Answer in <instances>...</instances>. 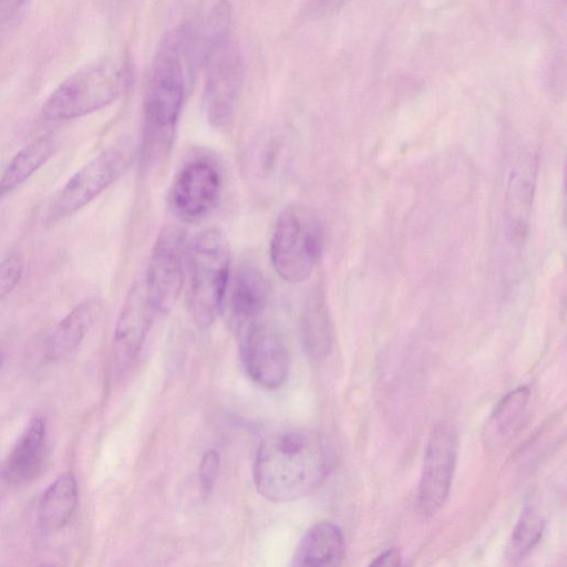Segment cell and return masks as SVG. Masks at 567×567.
Listing matches in <instances>:
<instances>
[{"mask_svg":"<svg viewBox=\"0 0 567 567\" xmlns=\"http://www.w3.org/2000/svg\"><path fill=\"white\" fill-rule=\"evenodd\" d=\"M192 25L172 29L158 44L150 64L144 100L141 161L147 168L169 155L184 100L193 80L197 50Z\"/></svg>","mask_w":567,"mask_h":567,"instance_id":"obj_1","label":"cell"},{"mask_svg":"<svg viewBox=\"0 0 567 567\" xmlns=\"http://www.w3.org/2000/svg\"><path fill=\"white\" fill-rule=\"evenodd\" d=\"M330 468L327 443L316 431L290 429L268 435L252 466L256 489L275 503L292 502L313 493Z\"/></svg>","mask_w":567,"mask_h":567,"instance_id":"obj_2","label":"cell"},{"mask_svg":"<svg viewBox=\"0 0 567 567\" xmlns=\"http://www.w3.org/2000/svg\"><path fill=\"white\" fill-rule=\"evenodd\" d=\"M206 82L203 109L215 128L230 123L241 91L244 63L231 32V7L218 1L210 11L205 32Z\"/></svg>","mask_w":567,"mask_h":567,"instance_id":"obj_3","label":"cell"},{"mask_svg":"<svg viewBox=\"0 0 567 567\" xmlns=\"http://www.w3.org/2000/svg\"><path fill=\"white\" fill-rule=\"evenodd\" d=\"M130 69L125 61L105 58L72 73L49 95L41 114L45 121L74 120L112 104L125 91Z\"/></svg>","mask_w":567,"mask_h":567,"instance_id":"obj_4","label":"cell"},{"mask_svg":"<svg viewBox=\"0 0 567 567\" xmlns=\"http://www.w3.org/2000/svg\"><path fill=\"white\" fill-rule=\"evenodd\" d=\"M188 306L199 327L210 326L218 316L230 270V245L219 228L198 234L188 251Z\"/></svg>","mask_w":567,"mask_h":567,"instance_id":"obj_5","label":"cell"},{"mask_svg":"<svg viewBox=\"0 0 567 567\" xmlns=\"http://www.w3.org/2000/svg\"><path fill=\"white\" fill-rule=\"evenodd\" d=\"M322 227L303 205L286 207L277 218L269 255L275 271L285 281L299 284L312 274L322 251Z\"/></svg>","mask_w":567,"mask_h":567,"instance_id":"obj_6","label":"cell"},{"mask_svg":"<svg viewBox=\"0 0 567 567\" xmlns=\"http://www.w3.org/2000/svg\"><path fill=\"white\" fill-rule=\"evenodd\" d=\"M133 157L131 142L107 147L81 167L53 199L47 215L55 223L76 213L112 185L127 168Z\"/></svg>","mask_w":567,"mask_h":567,"instance_id":"obj_7","label":"cell"},{"mask_svg":"<svg viewBox=\"0 0 567 567\" xmlns=\"http://www.w3.org/2000/svg\"><path fill=\"white\" fill-rule=\"evenodd\" d=\"M185 235L173 225L158 233L143 277L157 313L168 312L178 299L184 282Z\"/></svg>","mask_w":567,"mask_h":567,"instance_id":"obj_8","label":"cell"},{"mask_svg":"<svg viewBox=\"0 0 567 567\" xmlns=\"http://www.w3.org/2000/svg\"><path fill=\"white\" fill-rule=\"evenodd\" d=\"M221 192L220 167L213 158L199 156L179 169L172 183L168 202L182 220L195 223L217 206Z\"/></svg>","mask_w":567,"mask_h":567,"instance_id":"obj_9","label":"cell"},{"mask_svg":"<svg viewBox=\"0 0 567 567\" xmlns=\"http://www.w3.org/2000/svg\"><path fill=\"white\" fill-rule=\"evenodd\" d=\"M458 437L447 422L437 423L429 437L419 484V506L425 516L436 514L445 503L456 465Z\"/></svg>","mask_w":567,"mask_h":567,"instance_id":"obj_10","label":"cell"},{"mask_svg":"<svg viewBox=\"0 0 567 567\" xmlns=\"http://www.w3.org/2000/svg\"><path fill=\"white\" fill-rule=\"evenodd\" d=\"M246 373L258 385L276 390L287 380L289 351L284 339L270 326L254 322L246 327L240 343Z\"/></svg>","mask_w":567,"mask_h":567,"instance_id":"obj_11","label":"cell"},{"mask_svg":"<svg viewBox=\"0 0 567 567\" xmlns=\"http://www.w3.org/2000/svg\"><path fill=\"white\" fill-rule=\"evenodd\" d=\"M156 313L141 277L130 288L115 324L112 351L116 372L135 359Z\"/></svg>","mask_w":567,"mask_h":567,"instance_id":"obj_12","label":"cell"},{"mask_svg":"<svg viewBox=\"0 0 567 567\" xmlns=\"http://www.w3.org/2000/svg\"><path fill=\"white\" fill-rule=\"evenodd\" d=\"M45 442V422L37 415L28 423L7 458L3 476L9 484L24 485L39 475L44 462Z\"/></svg>","mask_w":567,"mask_h":567,"instance_id":"obj_13","label":"cell"},{"mask_svg":"<svg viewBox=\"0 0 567 567\" xmlns=\"http://www.w3.org/2000/svg\"><path fill=\"white\" fill-rule=\"evenodd\" d=\"M344 556V540L340 528L331 522L311 526L299 540L292 566H334Z\"/></svg>","mask_w":567,"mask_h":567,"instance_id":"obj_14","label":"cell"},{"mask_svg":"<svg viewBox=\"0 0 567 567\" xmlns=\"http://www.w3.org/2000/svg\"><path fill=\"white\" fill-rule=\"evenodd\" d=\"M96 300L74 307L52 330L45 341V357L59 361L71 355L81 344L99 313Z\"/></svg>","mask_w":567,"mask_h":567,"instance_id":"obj_15","label":"cell"},{"mask_svg":"<svg viewBox=\"0 0 567 567\" xmlns=\"http://www.w3.org/2000/svg\"><path fill=\"white\" fill-rule=\"evenodd\" d=\"M268 301V284L254 266H243L234 280L230 299L231 315L238 328L256 322Z\"/></svg>","mask_w":567,"mask_h":567,"instance_id":"obj_16","label":"cell"},{"mask_svg":"<svg viewBox=\"0 0 567 567\" xmlns=\"http://www.w3.org/2000/svg\"><path fill=\"white\" fill-rule=\"evenodd\" d=\"M78 504V486L71 473L55 478L42 494L38 509L41 530L53 534L61 530L70 520Z\"/></svg>","mask_w":567,"mask_h":567,"instance_id":"obj_17","label":"cell"},{"mask_svg":"<svg viewBox=\"0 0 567 567\" xmlns=\"http://www.w3.org/2000/svg\"><path fill=\"white\" fill-rule=\"evenodd\" d=\"M58 146L56 137L45 134L20 150L0 176V198L31 177L55 153Z\"/></svg>","mask_w":567,"mask_h":567,"instance_id":"obj_18","label":"cell"},{"mask_svg":"<svg viewBox=\"0 0 567 567\" xmlns=\"http://www.w3.org/2000/svg\"><path fill=\"white\" fill-rule=\"evenodd\" d=\"M528 395V388L519 386L504 396L495 406L483 434L489 450L502 447L515 434L524 417Z\"/></svg>","mask_w":567,"mask_h":567,"instance_id":"obj_19","label":"cell"},{"mask_svg":"<svg viewBox=\"0 0 567 567\" xmlns=\"http://www.w3.org/2000/svg\"><path fill=\"white\" fill-rule=\"evenodd\" d=\"M533 183L530 163L519 166L512 174L508 189V219L514 240L522 241L527 235Z\"/></svg>","mask_w":567,"mask_h":567,"instance_id":"obj_20","label":"cell"},{"mask_svg":"<svg viewBox=\"0 0 567 567\" xmlns=\"http://www.w3.org/2000/svg\"><path fill=\"white\" fill-rule=\"evenodd\" d=\"M302 339L307 351L316 358L326 355L331 346V324L324 299L313 292L305 305L301 320Z\"/></svg>","mask_w":567,"mask_h":567,"instance_id":"obj_21","label":"cell"},{"mask_svg":"<svg viewBox=\"0 0 567 567\" xmlns=\"http://www.w3.org/2000/svg\"><path fill=\"white\" fill-rule=\"evenodd\" d=\"M543 516L533 507H526L514 530L507 547V556L512 560H520L539 543L544 533Z\"/></svg>","mask_w":567,"mask_h":567,"instance_id":"obj_22","label":"cell"},{"mask_svg":"<svg viewBox=\"0 0 567 567\" xmlns=\"http://www.w3.org/2000/svg\"><path fill=\"white\" fill-rule=\"evenodd\" d=\"M23 268V258L18 252H11L0 261V300L10 295L20 282Z\"/></svg>","mask_w":567,"mask_h":567,"instance_id":"obj_23","label":"cell"},{"mask_svg":"<svg viewBox=\"0 0 567 567\" xmlns=\"http://www.w3.org/2000/svg\"><path fill=\"white\" fill-rule=\"evenodd\" d=\"M219 466V453L213 449H208L207 451H205L199 463L198 475L202 489L206 494L209 493L214 487V484L218 476Z\"/></svg>","mask_w":567,"mask_h":567,"instance_id":"obj_24","label":"cell"},{"mask_svg":"<svg viewBox=\"0 0 567 567\" xmlns=\"http://www.w3.org/2000/svg\"><path fill=\"white\" fill-rule=\"evenodd\" d=\"M401 560L400 551L395 548H391L386 551H383L381 555L374 558L373 561H371V565L380 566H393L399 565Z\"/></svg>","mask_w":567,"mask_h":567,"instance_id":"obj_25","label":"cell"},{"mask_svg":"<svg viewBox=\"0 0 567 567\" xmlns=\"http://www.w3.org/2000/svg\"><path fill=\"white\" fill-rule=\"evenodd\" d=\"M25 0H0V19L13 16Z\"/></svg>","mask_w":567,"mask_h":567,"instance_id":"obj_26","label":"cell"},{"mask_svg":"<svg viewBox=\"0 0 567 567\" xmlns=\"http://www.w3.org/2000/svg\"><path fill=\"white\" fill-rule=\"evenodd\" d=\"M348 0H319V7L323 10H331L340 7Z\"/></svg>","mask_w":567,"mask_h":567,"instance_id":"obj_27","label":"cell"},{"mask_svg":"<svg viewBox=\"0 0 567 567\" xmlns=\"http://www.w3.org/2000/svg\"><path fill=\"white\" fill-rule=\"evenodd\" d=\"M2 363H3V352H2V349L0 348V369L2 367Z\"/></svg>","mask_w":567,"mask_h":567,"instance_id":"obj_28","label":"cell"}]
</instances>
